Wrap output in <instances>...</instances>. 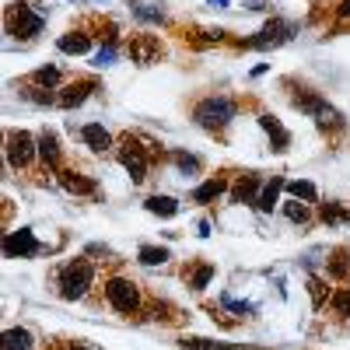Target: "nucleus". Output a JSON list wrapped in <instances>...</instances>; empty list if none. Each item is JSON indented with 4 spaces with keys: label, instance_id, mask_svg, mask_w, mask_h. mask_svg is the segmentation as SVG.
I'll return each mask as SVG.
<instances>
[{
    "label": "nucleus",
    "instance_id": "nucleus-17",
    "mask_svg": "<svg viewBox=\"0 0 350 350\" xmlns=\"http://www.w3.org/2000/svg\"><path fill=\"white\" fill-rule=\"evenodd\" d=\"M280 189H284V179H270L267 186H262V193H259V200H256V207H259L262 214H270V211L277 207V200H280Z\"/></svg>",
    "mask_w": 350,
    "mask_h": 350
},
{
    "label": "nucleus",
    "instance_id": "nucleus-37",
    "mask_svg": "<svg viewBox=\"0 0 350 350\" xmlns=\"http://www.w3.org/2000/svg\"><path fill=\"white\" fill-rule=\"evenodd\" d=\"M211 4H221V8H224V4H228V0H211Z\"/></svg>",
    "mask_w": 350,
    "mask_h": 350
},
{
    "label": "nucleus",
    "instance_id": "nucleus-33",
    "mask_svg": "<svg viewBox=\"0 0 350 350\" xmlns=\"http://www.w3.org/2000/svg\"><path fill=\"white\" fill-rule=\"evenodd\" d=\"M319 214H323V221H326V224H336V221H343L340 203H323V211H319Z\"/></svg>",
    "mask_w": 350,
    "mask_h": 350
},
{
    "label": "nucleus",
    "instance_id": "nucleus-23",
    "mask_svg": "<svg viewBox=\"0 0 350 350\" xmlns=\"http://www.w3.org/2000/svg\"><path fill=\"white\" fill-rule=\"evenodd\" d=\"M183 347L186 350H239V347H228V343H217V340H207V336H186Z\"/></svg>",
    "mask_w": 350,
    "mask_h": 350
},
{
    "label": "nucleus",
    "instance_id": "nucleus-9",
    "mask_svg": "<svg viewBox=\"0 0 350 350\" xmlns=\"http://www.w3.org/2000/svg\"><path fill=\"white\" fill-rule=\"evenodd\" d=\"M42 245L36 242V235L28 228H21V231H8V239H4V252L11 256V259H18V256H36Z\"/></svg>",
    "mask_w": 350,
    "mask_h": 350
},
{
    "label": "nucleus",
    "instance_id": "nucleus-22",
    "mask_svg": "<svg viewBox=\"0 0 350 350\" xmlns=\"http://www.w3.org/2000/svg\"><path fill=\"white\" fill-rule=\"evenodd\" d=\"M4 350H32V333L28 329H8L4 333Z\"/></svg>",
    "mask_w": 350,
    "mask_h": 350
},
{
    "label": "nucleus",
    "instance_id": "nucleus-1",
    "mask_svg": "<svg viewBox=\"0 0 350 350\" xmlns=\"http://www.w3.org/2000/svg\"><path fill=\"white\" fill-rule=\"evenodd\" d=\"M92 280H95V267H92L88 259H74V262H67L64 273H60V298H67V301L84 298V295H88V287H92Z\"/></svg>",
    "mask_w": 350,
    "mask_h": 350
},
{
    "label": "nucleus",
    "instance_id": "nucleus-29",
    "mask_svg": "<svg viewBox=\"0 0 350 350\" xmlns=\"http://www.w3.org/2000/svg\"><path fill=\"white\" fill-rule=\"evenodd\" d=\"M56 81H60V70H56V67H39L32 74V84H39V88H53Z\"/></svg>",
    "mask_w": 350,
    "mask_h": 350
},
{
    "label": "nucleus",
    "instance_id": "nucleus-14",
    "mask_svg": "<svg viewBox=\"0 0 350 350\" xmlns=\"http://www.w3.org/2000/svg\"><path fill=\"white\" fill-rule=\"evenodd\" d=\"M259 200V179L256 175H242L231 189V203H256Z\"/></svg>",
    "mask_w": 350,
    "mask_h": 350
},
{
    "label": "nucleus",
    "instance_id": "nucleus-13",
    "mask_svg": "<svg viewBox=\"0 0 350 350\" xmlns=\"http://www.w3.org/2000/svg\"><path fill=\"white\" fill-rule=\"evenodd\" d=\"M81 140H84L92 151H109V148H112V137H109V130H105V126H98V123H88V126H81Z\"/></svg>",
    "mask_w": 350,
    "mask_h": 350
},
{
    "label": "nucleus",
    "instance_id": "nucleus-27",
    "mask_svg": "<svg viewBox=\"0 0 350 350\" xmlns=\"http://www.w3.org/2000/svg\"><path fill=\"white\" fill-rule=\"evenodd\" d=\"M130 8H133V18H140V21H161L165 18L154 4H144V0H133Z\"/></svg>",
    "mask_w": 350,
    "mask_h": 350
},
{
    "label": "nucleus",
    "instance_id": "nucleus-8",
    "mask_svg": "<svg viewBox=\"0 0 350 350\" xmlns=\"http://www.w3.org/2000/svg\"><path fill=\"white\" fill-rule=\"evenodd\" d=\"M120 161H123V168L130 172V179H133V183H144V179H148V158H144V151L133 148V137H123Z\"/></svg>",
    "mask_w": 350,
    "mask_h": 350
},
{
    "label": "nucleus",
    "instance_id": "nucleus-7",
    "mask_svg": "<svg viewBox=\"0 0 350 350\" xmlns=\"http://www.w3.org/2000/svg\"><path fill=\"white\" fill-rule=\"evenodd\" d=\"M298 109H305V112H312L315 116V123L319 126H343V116L329 105V102H323V98H315V95H301L298 98Z\"/></svg>",
    "mask_w": 350,
    "mask_h": 350
},
{
    "label": "nucleus",
    "instance_id": "nucleus-28",
    "mask_svg": "<svg viewBox=\"0 0 350 350\" xmlns=\"http://www.w3.org/2000/svg\"><path fill=\"white\" fill-rule=\"evenodd\" d=\"M211 280H214V267H211V262H203V267L189 277V287H193V291H203Z\"/></svg>",
    "mask_w": 350,
    "mask_h": 350
},
{
    "label": "nucleus",
    "instance_id": "nucleus-34",
    "mask_svg": "<svg viewBox=\"0 0 350 350\" xmlns=\"http://www.w3.org/2000/svg\"><path fill=\"white\" fill-rule=\"evenodd\" d=\"M112 60H116V46H105V49L95 56V67H109Z\"/></svg>",
    "mask_w": 350,
    "mask_h": 350
},
{
    "label": "nucleus",
    "instance_id": "nucleus-20",
    "mask_svg": "<svg viewBox=\"0 0 350 350\" xmlns=\"http://www.w3.org/2000/svg\"><path fill=\"white\" fill-rule=\"evenodd\" d=\"M224 189H228L224 179H211V183H203V186L193 189V200H196V203H211V200H217Z\"/></svg>",
    "mask_w": 350,
    "mask_h": 350
},
{
    "label": "nucleus",
    "instance_id": "nucleus-6",
    "mask_svg": "<svg viewBox=\"0 0 350 350\" xmlns=\"http://www.w3.org/2000/svg\"><path fill=\"white\" fill-rule=\"evenodd\" d=\"M161 53H165V46H161L158 36H133V39H130V60L140 64V67L158 64Z\"/></svg>",
    "mask_w": 350,
    "mask_h": 350
},
{
    "label": "nucleus",
    "instance_id": "nucleus-16",
    "mask_svg": "<svg viewBox=\"0 0 350 350\" xmlns=\"http://www.w3.org/2000/svg\"><path fill=\"white\" fill-rule=\"evenodd\" d=\"M259 126L270 133V140H273V151H287V144H291V133L273 120V116H259Z\"/></svg>",
    "mask_w": 350,
    "mask_h": 350
},
{
    "label": "nucleus",
    "instance_id": "nucleus-11",
    "mask_svg": "<svg viewBox=\"0 0 350 350\" xmlns=\"http://www.w3.org/2000/svg\"><path fill=\"white\" fill-rule=\"evenodd\" d=\"M56 175H60V186L67 193H77V196H92L95 193V179H88V175H77L70 168H56Z\"/></svg>",
    "mask_w": 350,
    "mask_h": 350
},
{
    "label": "nucleus",
    "instance_id": "nucleus-2",
    "mask_svg": "<svg viewBox=\"0 0 350 350\" xmlns=\"http://www.w3.org/2000/svg\"><path fill=\"white\" fill-rule=\"evenodd\" d=\"M193 120L207 130H224L231 120H235V102L231 98H203L196 109H193Z\"/></svg>",
    "mask_w": 350,
    "mask_h": 350
},
{
    "label": "nucleus",
    "instance_id": "nucleus-21",
    "mask_svg": "<svg viewBox=\"0 0 350 350\" xmlns=\"http://www.w3.org/2000/svg\"><path fill=\"white\" fill-rule=\"evenodd\" d=\"M284 217H287L291 224H308V221H312L308 203H301V200H287V203H284Z\"/></svg>",
    "mask_w": 350,
    "mask_h": 350
},
{
    "label": "nucleus",
    "instance_id": "nucleus-32",
    "mask_svg": "<svg viewBox=\"0 0 350 350\" xmlns=\"http://www.w3.org/2000/svg\"><path fill=\"white\" fill-rule=\"evenodd\" d=\"M172 161L179 165L183 172H200V161H196L193 154H183V151H172Z\"/></svg>",
    "mask_w": 350,
    "mask_h": 350
},
{
    "label": "nucleus",
    "instance_id": "nucleus-3",
    "mask_svg": "<svg viewBox=\"0 0 350 350\" xmlns=\"http://www.w3.org/2000/svg\"><path fill=\"white\" fill-rule=\"evenodd\" d=\"M105 298H109V305L116 312H123V315H133L140 308V295H137L133 280H123V277L105 280Z\"/></svg>",
    "mask_w": 350,
    "mask_h": 350
},
{
    "label": "nucleus",
    "instance_id": "nucleus-5",
    "mask_svg": "<svg viewBox=\"0 0 350 350\" xmlns=\"http://www.w3.org/2000/svg\"><path fill=\"white\" fill-rule=\"evenodd\" d=\"M8 28H11V36H18V39H32V36L42 32V18H39L32 8L14 4L11 14H8Z\"/></svg>",
    "mask_w": 350,
    "mask_h": 350
},
{
    "label": "nucleus",
    "instance_id": "nucleus-36",
    "mask_svg": "<svg viewBox=\"0 0 350 350\" xmlns=\"http://www.w3.org/2000/svg\"><path fill=\"white\" fill-rule=\"evenodd\" d=\"M340 14H343V18H350V0H343V4H340Z\"/></svg>",
    "mask_w": 350,
    "mask_h": 350
},
{
    "label": "nucleus",
    "instance_id": "nucleus-12",
    "mask_svg": "<svg viewBox=\"0 0 350 350\" xmlns=\"http://www.w3.org/2000/svg\"><path fill=\"white\" fill-rule=\"evenodd\" d=\"M95 84H98V81H77V84L64 88V95H56V105H60V109H74V105H81Z\"/></svg>",
    "mask_w": 350,
    "mask_h": 350
},
{
    "label": "nucleus",
    "instance_id": "nucleus-15",
    "mask_svg": "<svg viewBox=\"0 0 350 350\" xmlns=\"http://www.w3.org/2000/svg\"><path fill=\"white\" fill-rule=\"evenodd\" d=\"M39 158L46 168H60V140H56L49 130L39 137Z\"/></svg>",
    "mask_w": 350,
    "mask_h": 350
},
{
    "label": "nucleus",
    "instance_id": "nucleus-4",
    "mask_svg": "<svg viewBox=\"0 0 350 350\" xmlns=\"http://www.w3.org/2000/svg\"><path fill=\"white\" fill-rule=\"evenodd\" d=\"M36 154H39V140L28 133V130H14V133H8V161H11L14 168L32 165Z\"/></svg>",
    "mask_w": 350,
    "mask_h": 350
},
{
    "label": "nucleus",
    "instance_id": "nucleus-18",
    "mask_svg": "<svg viewBox=\"0 0 350 350\" xmlns=\"http://www.w3.org/2000/svg\"><path fill=\"white\" fill-rule=\"evenodd\" d=\"M56 46H60V53H70V56L77 53V56H81V53L92 49V39H88L84 32H67V36H64L60 42H56Z\"/></svg>",
    "mask_w": 350,
    "mask_h": 350
},
{
    "label": "nucleus",
    "instance_id": "nucleus-30",
    "mask_svg": "<svg viewBox=\"0 0 350 350\" xmlns=\"http://www.w3.org/2000/svg\"><path fill=\"white\" fill-rule=\"evenodd\" d=\"M329 305H333V312H336V315L350 319V291H336V295L329 298Z\"/></svg>",
    "mask_w": 350,
    "mask_h": 350
},
{
    "label": "nucleus",
    "instance_id": "nucleus-26",
    "mask_svg": "<svg viewBox=\"0 0 350 350\" xmlns=\"http://www.w3.org/2000/svg\"><path fill=\"white\" fill-rule=\"evenodd\" d=\"M350 252L347 249H333V256H329V277H343L347 270H350Z\"/></svg>",
    "mask_w": 350,
    "mask_h": 350
},
{
    "label": "nucleus",
    "instance_id": "nucleus-19",
    "mask_svg": "<svg viewBox=\"0 0 350 350\" xmlns=\"http://www.w3.org/2000/svg\"><path fill=\"white\" fill-rule=\"evenodd\" d=\"M144 207H148L151 214H158V217H175V214H179V203H175L172 196H151Z\"/></svg>",
    "mask_w": 350,
    "mask_h": 350
},
{
    "label": "nucleus",
    "instance_id": "nucleus-24",
    "mask_svg": "<svg viewBox=\"0 0 350 350\" xmlns=\"http://www.w3.org/2000/svg\"><path fill=\"white\" fill-rule=\"evenodd\" d=\"M287 193L295 196V200H305V203H315V200H319V189H315L312 183H305V179H298V183H287Z\"/></svg>",
    "mask_w": 350,
    "mask_h": 350
},
{
    "label": "nucleus",
    "instance_id": "nucleus-31",
    "mask_svg": "<svg viewBox=\"0 0 350 350\" xmlns=\"http://www.w3.org/2000/svg\"><path fill=\"white\" fill-rule=\"evenodd\" d=\"M308 295H312V305H315V308H323V305H326V284L319 280V277H312V280H308Z\"/></svg>",
    "mask_w": 350,
    "mask_h": 350
},
{
    "label": "nucleus",
    "instance_id": "nucleus-38",
    "mask_svg": "<svg viewBox=\"0 0 350 350\" xmlns=\"http://www.w3.org/2000/svg\"><path fill=\"white\" fill-rule=\"evenodd\" d=\"M70 350H88V347H70Z\"/></svg>",
    "mask_w": 350,
    "mask_h": 350
},
{
    "label": "nucleus",
    "instance_id": "nucleus-10",
    "mask_svg": "<svg viewBox=\"0 0 350 350\" xmlns=\"http://www.w3.org/2000/svg\"><path fill=\"white\" fill-rule=\"evenodd\" d=\"M291 32L295 28L291 25H284V21H270L262 32L256 36V39H249V46H256V49H267V46H280V42H287L291 39Z\"/></svg>",
    "mask_w": 350,
    "mask_h": 350
},
{
    "label": "nucleus",
    "instance_id": "nucleus-35",
    "mask_svg": "<svg viewBox=\"0 0 350 350\" xmlns=\"http://www.w3.org/2000/svg\"><path fill=\"white\" fill-rule=\"evenodd\" d=\"M224 308H231V312H242V315H252V312H256L252 305H245V301H231V298H224Z\"/></svg>",
    "mask_w": 350,
    "mask_h": 350
},
{
    "label": "nucleus",
    "instance_id": "nucleus-25",
    "mask_svg": "<svg viewBox=\"0 0 350 350\" xmlns=\"http://www.w3.org/2000/svg\"><path fill=\"white\" fill-rule=\"evenodd\" d=\"M168 259V249H158V245H140V262L144 267H161Z\"/></svg>",
    "mask_w": 350,
    "mask_h": 350
}]
</instances>
